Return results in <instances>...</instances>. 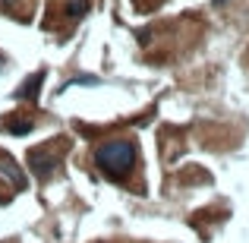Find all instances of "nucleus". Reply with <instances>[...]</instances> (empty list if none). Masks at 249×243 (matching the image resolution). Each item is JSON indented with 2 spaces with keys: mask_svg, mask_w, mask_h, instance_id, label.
<instances>
[{
  "mask_svg": "<svg viewBox=\"0 0 249 243\" xmlns=\"http://www.w3.org/2000/svg\"><path fill=\"white\" fill-rule=\"evenodd\" d=\"M95 161L107 177H123L136 161V149H133V142H126V139L104 142V146H98Z\"/></svg>",
  "mask_w": 249,
  "mask_h": 243,
  "instance_id": "obj_1",
  "label": "nucleus"
},
{
  "mask_svg": "<svg viewBox=\"0 0 249 243\" xmlns=\"http://www.w3.org/2000/svg\"><path fill=\"white\" fill-rule=\"evenodd\" d=\"M29 170L38 177V180H48L51 174H54V168H57V161H60V155H54V146H41V149H32L29 152Z\"/></svg>",
  "mask_w": 249,
  "mask_h": 243,
  "instance_id": "obj_2",
  "label": "nucleus"
},
{
  "mask_svg": "<svg viewBox=\"0 0 249 243\" xmlns=\"http://www.w3.org/2000/svg\"><path fill=\"white\" fill-rule=\"evenodd\" d=\"M41 82H44V73H35L32 79L22 82V89H19L16 95L22 98V101H35V98H38V89H41Z\"/></svg>",
  "mask_w": 249,
  "mask_h": 243,
  "instance_id": "obj_3",
  "label": "nucleus"
},
{
  "mask_svg": "<svg viewBox=\"0 0 249 243\" xmlns=\"http://www.w3.org/2000/svg\"><path fill=\"white\" fill-rule=\"evenodd\" d=\"M32 130V120L29 117H25V120H16V114L10 117V120H6V133H13V136H25Z\"/></svg>",
  "mask_w": 249,
  "mask_h": 243,
  "instance_id": "obj_4",
  "label": "nucleus"
},
{
  "mask_svg": "<svg viewBox=\"0 0 249 243\" xmlns=\"http://www.w3.org/2000/svg\"><path fill=\"white\" fill-rule=\"evenodd\" d=\"M0 164H3V170L13 177V180H16V187H22L25 180H22V174L16 170V164H13V158H10V155H0Z\"/></svg>",
  "mask_w": 249,
  "mask_h": 243,
  "instance_id": "obj_5",
  "label": "nucleus"
},
{
  "mask_svg": "<svg viewBox=\"0 0 249 243\" xmlns=\"http://www.w3.org/2000/svg\"><path fill=\"white\" fill-rule=\"evenodd\" d=\"M67 13H70V16H73V19H79V16H85V13H89V0H70Z\"/></svg>",
  "mask_w": 249,
  "mask_h": 243,
  "instance_id": "obj_6",
  "label": "nucleus"
}]
</instances>
